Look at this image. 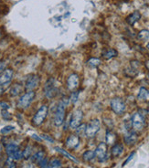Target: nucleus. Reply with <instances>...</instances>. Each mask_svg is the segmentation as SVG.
<instances>
[{"mask_svg":"<svg viewBox=\"0 0 149 168\" xmlns=\"http://www.w3.org/2000/svg\"><path fill=\"white\" fill-rule=\"evenodd\" d=\"M65 105L66 103L63 101H60V103L57 106V110L55 112L54 116V124L56 126H61L64 122L65 119Z\"/></svg>","mask_w":149,"mask_h":168,"instance_id":"f257e3e1","label":"nucleus"},{"mask_svg":"<svg viewBox=\"0 0 149 168\" xmlns=\"http://www.w3.org/2000/svg\"><path fill=\"white\" fill-rule=\"evenodd\" d=\"M100 128H101V122L98 119H93L86 125L85 135L88 138H93L99 132Z\"/></svg>","mask_w":149,"mask_h":168,"instance_id":"f03ea898","label":"nucleus"},{"mask_svg":"<svg viewBox=\"0 0 149 168\" xmlns=\"http://www.w3.org/2000/svg\"><path fill=\"white\" fill-rule=\"evenodd\" d=\"M131 123H132V127L135 132L142 131L145 127V124H146L145 116L141 113H133L132 120H131Z\"/></svg>","mask_w":149,"mask_h":168,"instance_id":"7ed1b4c3","label":"nucleus"},{"mask_svg":"<svg viewBox=\"0 0 149 168\" xmlns=\"http://www.w3.org/2000/svg\"><path fill=\"white\" fill-rule=\"evenodd\" d=\"M35 95L36 94H35V91H29L26 92L25 94H23L20 97V99L18 100V102H17L18 108H20V109H27L31 104V102L33 101Z\"/></svg>","mask_w":149,"mask_h":168,"instance_id":"20e7f679","label":"nucleus"},{"mask_svg":"<svg viewBox=\"0 0 149 168\" xmlns=\"http://www.w3.org/2000/svg\"><path fill=\"white\" fill-rule=\"evenodd\" d=\"M48 112H49L48 106H46V105L41 106L38 110V112L36 113V114L34 115L33 119H32V122H33L34 124L38 125V126L41 125L44 122L45 119H46L47 115H48Z\"/></svg>","mask_w":149,"mask_h":168,"instance_id":"39448f33","label":"nucleus"},{"mask_svg":"<svg viewBox=\"0 0 149 168\" xmlns=\"http://www.w3.org/2000/svg\"><path fill=\"white\" fill-rule=\"evenodd\" d=\"M44 93L46 98L48 99H52L53 97L56 96L57 94V86L54 79H50L47 81L44 86Z\"/></svg>","mask_w":149,"mask_h":168,"instance_id":"423d86ee","label":"nucleus"},{"mask_svg":"<svg viewBox=\"0 0 149 168\" xmlns=\"http://www.w3.org/2000/svg\"><path fill=\"white\" fill-rule=\"evenodd\" d=\"M111 108L113 110V112L118 114L121 115L125 112V103L124 102V101L120 98H114L111 101Z\"/></svg>","mask_w":149,"mask_h":168,"instance_id":"0eeeda50","label":"nucleus"},{"mask_svg":"<svg viewBox=\"0 0 149 168\" xmlns=\"http://www.w3.org/2000/svg\"><path fill=\"white\" fill-rule=\"evenodd\" d=\"M83 117V113L82 110H76L73 113L70 119V127L71 129H76L82 122V120Z\"/></svg>","mask_w":149,"mask_h":168,"instance_id":"6e6552de","label":"nucleus"},{"mask_svg":"<svg viewBox=\"0 0 149 168\" xmlns=\"http://www.w3.org/2000/svg\"><path fill=\"white\" fill-rule=\"evenodd\" d=\"M95 156L97 157L98 161L103 162L107 158V145L105 143H100L99 145L95 149Z\"/></svg>","mask_w":149,"mask_h":168,"instance_id":"1a4fd4ad","label":"nucleus"},{"mask_svg":"<svg viewBox=\"0 0 149 168\" xmlns=\"http://www.w3.org/2000/svg\"><path fill=\"white\" fill-rule=\"evenodd\" d=\"M39 77L36 74H33V75H30L28 77V79L26 80V84H25V88L28 91H33L35 90L38 84H39Z\"/></svg>","mask_w":149,"mask_h":168,"instance_id":"9d476101","label":"nucleus"},{"mask_svg":"<svg viewBox=\"0 0 149 168\" xmlns=\"http://www.w3.org/2000/svg\"><path fill=\"white\" fill-rule=\"evenodd\" d=\"M13 78V70L11 69H7L0 73V86L10 82Z\"/></svg>","mask_w":149,"mask_h":168,"instance_id":"9b49d317","label":"nucleus"},{"mask_svg":"<svg viewBox=\"0 0 149 168\" xmlns=\"http://www.w3.org/2000/svg\"><path fill=\"white\" fill-rule=\"evenodd\" d=\"M80 145V137L77 135H70L66 140V146L70 149V150H74L76 149L78 146Z\"/></svg>","mask_w":149,"mask_h":168,"instance_id":"f8f14e48","label":"nucleus"},{"mask_svg":"<svg viewBox=\"0 0 149 168\" xmlns=\"http://www.w3.org/2000/svg\"><path fill=\"white\" fill-rule=\"evenodd\" d=\"M67 86L70 91H74L79 86V76L75 73L70 74L67 80Z\"/></svg>","mask_w":149,"mask_h":168,"instance_id":"ddd939ff","label":"nucleus"},{"mask_svg":"<svg viewBox=\"0 0 149 168\" xmlns=\"http://www.w3.org/2000/svg\"><path fill=\"white\" fill-rule=\"evenodd\" d=\"M137 141V135L134 131H131L129 133H127L126 135H124V143L131 146V145H133Z\"/></svg>","mask_w":149,"mask_h":168,"instance_id":"4468645a","label":"nucleus"},{"mask_svg":"<svg viewBox=\"0 0 149 168\" xmlns=\"http://www.w3.org/2000/svg\"><path fill=\"white\" fill-rule=\"evenodd\" d=\"M141 18V14L139 11H134L133 12L132 14H130L128 17H126V22L130 25V26H133L134 23H136L139 19Z\"/></svg>","mask_w":149,"mask_h":168,"instance_id":"2eb2a0df","label":"nucleus"},{"mask_svg":"<svg viewBox=\"0 0 149 168\" xmlns=\"http://www.w3.org/2000/svg\"><path fill=\"white\" fill-rule=\"evenodd\" d=\"M137 97L140 101H149V91L144 87H141Z\"/></svg>","mask_w":149,"mask_h":168,"instance_id":"dca6fc26","label":"nucleus"},{"mask_svg":"<svg viewBox=\"0 0 149 168\" xmlns=\"http://www.w3.org/2000/svg\"><path fill=\"white\" fill-rule=\"evenodd\" d=\"M18 150H19L18 146H17V144H7V147H6V152H7V153L8 155V158H11L14 155V153L18 151Z\"/></svg>","mask_w":149,"mask_h":168,"instance_id":"f3484780","label":"nucleus"},{"mask_svg":"<svg viewBox=\"0 0 149 168\" xmlns=\"http://www.w3.org/2000/svg\"><path fill=\"white\" fill-rule=\"evenodd\" d=\"M124 152V146L120 144H116L112 148V155L114 157H118L120 156Z\"/></svg>","mask_w":149,"mask_h":168,"instance_id":"a211bd4d","label":"nucleus"},{"mask_svg":"<svg viewBox=\"0 0 149 168\" xmlns=\"http://www.w3.org/2000/svg\"><path fill=\"white\" fill-rule=\"evenodd\" d=\"M44 159H45V153H44V152L42 151L36 153L33 156H32V161H33L34 163L38 164V165H39Z\"/></svg>","mask_w":149,"mask_h":168,"instance_id":"6ab92c4d","label":"nucleus"},{"mask_svg":"<svg viewBox=\"0 0 149 168\" xmlns=\"http://www.w3.org/2000/svg\"><path fill=\"white\" fill-rule=\"evenodd\" d=\"M23 91V87L20 84H14L10 89V94L12 96H17L19 95Z\"/></svg>","mask_w":149,"mask_h":168,"instance_id":"aec40b11","label":"nucleus"},{"mask_svg":"<svg viewBox=\"0 0 149 168\" xmlns=\"http://www.w3.org/2000/svg\"><path fill=\"white\" fill-rule=\"evenodd\" d=\"M117 51L114 49H109L107 51H105L102 53V57L105 59V60H110V59H113L117 56Z\"/></svg>","mask_w":149,"mask_h":168,"instance_id":"412c9836","label":"nucleus"},{"mask_svg":"<svg viewBox=\"0 0 149 168\" xmlns=\"http://www.w3.org/2000/svg\"><path fill=\"white\" fill-rule=\"evenodd\" d=\"M83 157L84 161L90 162V161H92V160L95 157V153H94V151H91V150L86 151L84 153H83Z\"/></svg>","mask_w":149,"mask_h":168,"instance_id":"4be33fe9","label":"nucleus"},{"mask_svg":"<svg viewBox=\"0 0 149 168\" xmlns=\"http://www.w3.org/2000/svg\"><path fill=\"white\" fill-rule=\"evenodd\" d=\"M116 140V135L111 132V131H108L106 133V143L109 144H112L115 142Z\"/></svg>","mask_w":149,"mask_h":168,"instance_id":"5701e85b","label":"nucleus"},{"mask_svg":"<svg viewBox=\"0 0 149 168\" xmlns=\"http://www.w3.org/2000/svg\"><path fill=\"white\" fill-rule=\"evenodd\" d=\"M87 63H88V65L90 67L97 68L99 65H101V60H100L99 59H97V58H92V59H90L88 60Z\"/></svg>","mask_w":149,"mask_h":168,"instance_id":"b1692460","label":"nucleus"},{"mask_svg":"<svg viewBox=\"0 0 149 168\" xmlns=\"http://www.w3.org/2000/svg\"><path fill=\"white\" fill-rule=\"evenodd\" d=\"M55 150H56V151H58L59 153H61V154H63L64 156H66L67 158H69V159H70V160H72V161H74V162H76V163L78 162V160H77V159H75V158H74L71 154H70L69 153H67L65 150H63V149H61V148H60V147H56V148H55Z\"/></svg>","mask_w":149,"mask_h":168,"instance_id":"393cba45","label":"nucleus"},{"mask_svg":"<svg viewBox=\"0 0 149 168\" xmlns=\"http://www.w3.org/2000/svg\"><path fill=\"white\" fill-rule=\"evenodd\" d=\"M137 37H138V38H139L140 40L145 41V40H147V39L149 38V31L147 30V29H143V30H141V31L138 33Z\"/></svg>","mask_w":149,"mask_h":168,"instance_id":"a878e982","label":"nucleus"},{"mask_svg":"<svg viewBox=\"0 0 149 168\" xmlns=\"http://www.w3.org/2000/svg\"><path fill=\"white\" fill-rule=\"evenodd\" d=\"M50 168H61V163L59 159H52L49 164Z\"/></svg>","mask_w":149,"mask_h":168,"instance_id":"bb28decb","label":"nucleus"},{"mask_svg":"<svg viewBox=\"0 0 149 168\" xmlns=\"http://www.w3.org/2000/svg\"><path fill=\"white\" fill-rule=\"evenodd\" d=\"M14 129H15L14 126H12V125H7V126H5L4 128L1 129L0 133H1L2 135H7V134L10 133L11 131H13Z\"/></svg>","mask_w":149,"mask_h":168,"instance_id":"cd10ccee","label":"nucleus"},{"mask_svg":"<svg viewBox=\"0 0 149 168\" xmlns=\"http://www.w3.org/2000/svg\"><path fill=\"white\" fill-rule=\"evenodd\" d=\"M31 153H32V147H31L30 145L27 146V148L25 149V151L23 152V157L26 158V159L29 158L30 155H31Z\"/></svg>","mask_w":149,"mask_h":168,"instance_id":"c85d7f7f","label":"nucleus"},{"mask_svg":"<svg viewBox=\"0 0 149 168\" xmlns=\"http://www.w3.org/2000/svg\"><path fill=\"white\" fill-rule=\"evenodd\" d=\"M77 133L78 135H85V129H86V125L85 124H80L77 128Z\"/></svg>","mask_w":149,"mask_h":168,"instance_id":"c756f323","label":"nucleus"},{"mask_svg":"<svg viewBox=\"0 0 149 168\" xmlns=\"http://www.w3.org/2000/svg\"><path fill=\"white\" fill-rule=\"evenodd\" d=\"M7 168H16V164L13 161V159L8 158L7 161Z\"/></svg>","mask_w":149,"mask_h":168,"instance_id":"7c9ffc66","label":"nucleus"},{"mask_svg":"<svg viewBox=\"0 0 149 168\" xmlns=\"http://www.w3.org/2000/svg\"><path fill=\"white\" fill-rule=\"evenodd\" d=\"M78 98H79V91H73L72 94H71V97H70V100L73 103H75L76 101H78Z\"/></svg>","mask_w":149,"mask_h":168,"instance_id":"2f4dec72","label":"nucleus"},{"mask_svg":"<svg viewBox=\"0 0 149 168\" xmlns=\"http://www.w3.org/2000/svg\"><path fill=\"white\" fill-rule=\"evenodd\" d=\"M40 137H41V139H44V140H46V141H47V142H49V143H51V144H53V143H54V139H53V138H51L50 135H40Z\"/></svg>","mask_w":149,"mask_h":168,"instance_id":"473e14b6","label":"nucleus"},{"mask_svg":"<svg viewBox=\"0 0 149 168\" xmlns=\"http://www.w3.org/2000/svg\"><path fill=\"white\" fill-rule=\"evenodd\" d=\"M134 154H135V153L133 152V153H131V154H130V155L128 156V158H127V159L125 160V162H124V165H123L124 166H126V165H127V164H128V163H129V162H130V161L132 160L133 157L134 156Z\"/></svg>","mask_w":149,"mask_h":168,"instance_id":"72a5a7b5","label":"nucleus"},{"mask_svg":"<svg viewBox=\"0 0 149 168\" xmlns=\"http://www.w3.org/2000/svg\"><path fill=\"white\" fill-rule=\"evenodd\" d=\"M2 115H3V117L5 118V119H9V118H10V114H9L7 111H3Z\"/></svg>","mask_w":149,"mask_h":168,"instance_id":"f704fd0d","label":"nucleus"},{"mask_svg":"<svg viewBox=\"0 0 149 168\" xmlns=\"http://www.w3.org/2000/svg\"><path fill=\"white\" fill-rule=\"evenodd\" d=\"M22 168H34V166L31 163H28V164H25Z\"/></svg>","mask_w":149,"mask_h":168,"instance_id":"c9c22d12","label":"nucleus"},{"mask_svg":"<svg viewBox=\"0 0 149 168\" xmlns=\"http://www.w3.org/2000/svg\"><path fill=\"white\" fill-rule=\"evenodd\" d=\"M31 137L33 138V139H35V140H37V141H38V142H40L42 139H41V137H39L38 135H31Z\"/></svg>","mask_w":149,"mask_h":168,"instance_id":"e433bc0d","label":"nucleus"},{"mask_svg":"<svg viewBox=\"0 0 149 168\" xmlns=\"http://www.w3.org/2000/svg\"><path fill=\"white\" fill-rule=\"evenodd\" d=\"M0 105H1V107H2L3 109H5V110H7V109H8V108H9V106H8L7 103H4V102H1V103H0Z\"/></svg>","mask_w":149,"mask_h":168,"instance_id":"4c0bfd02","label":"nucleus"},{"mask_svg":"<svg viewBox=\"0 0 149 168\" xmlns=\"http://www.w3.org/2000/svg\"><path fill=\"white\" fill-rule=\"evenodd\" d=\"M5 66H6V64L5 63H0V73L3 71V69H5Z\"/></svg>","mask_w":149,"mask_h":168,"instance_id":"58836bf2","label":"nucleus"},{"mask_svg":"<svg viewBox=\"0 0 149 168\" xmlns=\"http://www.w3.org/2000/svg\"><path fill=\"white\" fill-rule=\"evenodd\" d=\"M146 67L149 69V60H147V62H146Z\"/></svg>","mask_w":149,"mask_h":168,"instance_id":"ea45409f","label":"nucleus"},{"mask_svg":"<svg viewBox=\"0 0 149 168\" xmlns=\"http://www.w3.org/2000/svg\"><path fill=\"white\" fill-rule=\"evenodd\" d=\"M147 49H148V50H149V43H148V44H147Z\"/></svg>","mask_w":149,"mask_h":168,"instance_id":"a19ab883","label":"nucleus"},{"mask_svg":"<svg viewBox=\"0 0 149 168\" xmlns=\"http://www.w3.org/2000/svg\"><path fill=\"white\" fill-rule=\"evenodd\" d=\"M1 149H2V147H1V144H0V152H1Z\"/></svg>","mask_w":149,"mask_h":168,"instance_id":"79ce46f5","label":"nucleus"}]
</instances>
